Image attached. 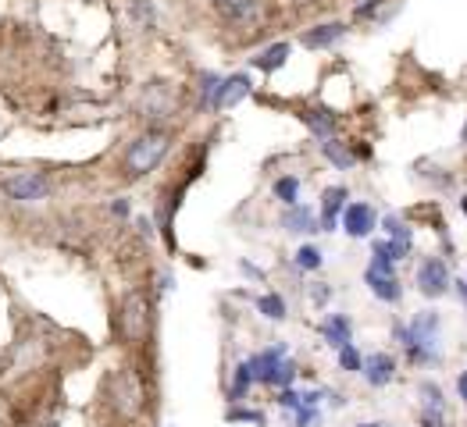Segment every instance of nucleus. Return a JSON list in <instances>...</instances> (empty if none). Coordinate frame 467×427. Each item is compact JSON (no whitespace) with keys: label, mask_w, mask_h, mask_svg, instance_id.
I'll return each instance as SVG.
<instances>
[{"label":"nucleus","mask_w":467,"mask_h":427,"mask_svg":"<svg viewBox=\"0 0 467 427\" xmlns=\"http://www.w3.org/2000/svg\"><path fill=\"white\" fill-rule=\"evenodd\" d=\"M168 150H171V132H168V128H147V132L136 136V139L129 143V150H125V164H121L125 178L136 182V178L150 175L157 164L168 157Z\"/></svg>","instance_id":"obj_1"},{"label":"nucleus","mask_w":467,"mask_h":427,"mask_svg":"<svg viewBox=\"0 0 467 427\" xmlns=\"http://www.w3.org/2000/svg\"><path fill=\"white\" fill-rule=\"evenodd\" d=\"M118 331L125 342H143L147 331H150V303L143 292H129L121 300V313H118Z\"/></svg>","instance_id":"obj_2"},{"label":"nucleus","mask_w":467,"mask_h":427,"mask_svg":"<svg viewBox=\"0 0 467 427\" xmlns=\"http://www.w3.org/2000/svg\"><path fill=\"white\" fill-rule=\"evenodd\" d=\"M50 178L43 171H11L0 178V193L15 203H36V199H47L50 196Z\"/></svg>","instance_id":"obj_3"},{"label":"nucleus","mask_w":467,"mask_h":427,"mask_svg":"<svg viewBox=\"0 0 467 427\" xmlns=\"http://www.w3.org/2000/svg\"><path fill=\"white\" fill-rule=\"evenodd\" d=\"M368 285H371V292H375L379 300H386V303H396V300L403 296V289H400V281H396V274H392L389 260H375V264L368 268Z\"/></svg>","instance_id":"obj_4"},{"label":"nucleus","mask_w":467,"mask_h":427,"mask_svg":"<svg viewBox=\"0 0 467 427\" xmlns=\"http://www.w3.org/2000/svg\"><path fill=\"white\" fill-rule=\"evenodd\" d=\"M418 289L429 296V300H435V296H442L446 289H450V271H446V264L442 260H425L421 268H418Z\"/></svg>","instance_id":"obj_5"},{"label":"nucleus","mask_w":467,"mask_h":427,"mask_svg":"<svg viewBox=\"0 0 467 427\" xmlns=\"http://www.w3.org/2000/svg\"><path fill=\"white\" fill-rule=\"evenodd\" d=\"M435 328H439V320H435L431 313L414 320V335L407 339L414 360H431V352H435Z\"/></svg>","instance_id":"obj_6"},{"label":"nucleus","mask_w":467,"mask_h":427,"mask_svg":"<svg viewBox=\"0 0 467 427\" xmlns=\"http://www.w3.org/2000/svg\"><path fill=\"white\" fill-rule=\"evenodd\" d=\"M250 93V78L246 76H229L218 82L214 97H211V111H225V107H235L243 97Z\"/></svg>","instance_id":"obj_7"},{"label":"nucleus","mask_w":467,"mask_h":427,"mask_svg":"<svg viewBox=\"0 0 467 427\" xmlns=\"http://www.w3.org/2000/svg\"><path fill=\"white\" fill-rule=\"evenodd\" d=\"M115 406H118V413H125V417L140 413V406H143V389H140V381H136L132 374H118L115 378Z\"/></svg>","instance_id":"obj_8"},{"label":"nucleus","mask_w":467,"mask_h":427,"mask_svg":"<svg viewBox=\"0 0 467 427\" xmlns=\"http://www.w3.org/2000/svg\"><path fill=\"white\" fill-rule=\"evenodd\" d=\"M214 11L233 25H254L261 15V4L257 0H214Z\"/></svg>","instance_id":"obj_9"},{"label":"nucleus","mask_w":467,"mask_h":427,"mask_svg":"<svg viewBox=\"0 0 467 427\" xmlns=\"http://www.w3.org/2000/svg\"><path fill=\"white\" fill-rule=\"evenodd\" d=\"M343 229H347V235H353V239H364V235L375 229V210H371L368 203H350V207H343Z\"/></svg>","instance_id":"obj_10"},{"label":"nucleus","mask_w":467,"mask_h":427,"mask_svg":"<svg viewBox=\"0 0 467 427\" xmlns=\"http://www.w3.org/2000/svg\"><path fill=\"white\" fill-rule=\"evenodd\" d=\"M321 199H325V203H321V232H332V229L339 225L343 207H347V189H343V186H336V189H328Z\"/></svg>","instance_id":"obj_11"},{"label":"nucleus","mask_w":467,"mask_h":427,"mask_svg":"<svg viewBox=\"0 0 467 427\" xmlns=\"http://www.w3.org/2000/svg\"><path fill=\"white\" fill-rule=\"evenodd\" d=\"M360 371H364V378H368L375 389H382V385H389V381H392L396 363H392L386 352H375V356H368V360L360 363Z\"/></svg>","instance_id":"obj_12"},{"label":"nucleus","mask_w":467,"mask_h":427,"mask_svg":"<svg viewBox=\"0 0 467 427\" xmlns=\"http://www.w3.org/2000/svg\"><path fill=\"white\" fill-rule=\"evenodd\" d=\"M171 107H175V100H171V93H168L164 86H150V89H147V97H143L147 117H168Z\"/></svg>","instance_id":"obj_13"},{"label":"nucleus","mask_w":467,"mask_h":427,"mask_svg":"<svg viewBox=\"0 0 467 427\" xmlns=\"http://www.w3.org/2000/svg\"><path fill=\"white\" fill-rule=\"evenodd\" d=\"M282 229H285V232H317V221H314V214L307 207L289 203V210H285V218H282Z\"/></svg>","instance_id":"obj_14"},{"label":"nucleus","mask_w":467,"mask_h":427,"mask_svg":"<svg viewBox=\"0 0 467 427\" xmlns=\"http://www.w3.org/2000/svg\"><path fill=\"white\" fill-rule=\"evenodd\" d=\"M321 335L328 339V346H347L350 342V320L347 317H328L325 324H321Z\"/></svg>","instance_id":"obj_15"},{"label":"nucleus","mask_w":467,"mask_h":427,"mask_svg":"<svg viewBox=\"0 0 467 427\" xmlns=\"http://www.w3.org/2000/svg\"><path fill=\"white\" fill-rule=\"evenodd\" d=\"M285 57H289V43H275V46L261 50V54L254 57V65H257L261 72H275V68L285 65Z\"/></svg>","instance_id":"obj_16"},{"label":"nucleus","mask_w":467,"mask_h":427,"mask_svg":"<svg viewBox=\"0 0 467 427\" xmlns=\"http://www.w3.org/2000/svg\"><path fill=\"white\" fill-rule=\"evenodd\" d=\"M347 29L343 25H317V29H311L307 36H304V46H311V50H321V46H332L336 39L343 36Z\"/></svg>","instance_id":"obj_17"},{"label":"nucleus","mask_w":467,"mask_h":427,"mask_svg":"<svg viewBox=\"0 0 467 427\" xmlns=\"http://www.w3.org/2000/svg\"><path fill=\"white\" fill-rule=\"evenodd\" d=\"M257 310L265 313V317H272V320H282L285 317V303H282V296H261Z\"/></svg>","instance_id":"obj_18"},{"label":"nucleus","mask_w":467,"mask_h":427,"mask_svg":"<svg viewBox=\"0 0 467 427\" xmlns=\"http://www.w3.org/2000/svg\"><path fill=\"white\" fill-rule=\"evenodd\" d=\"M296 268H304V271L321 268V249H314V246H300V249H296Z\"/></svg>","instance_id":"obj_19"},{"label":"nucleus","mask_w":467,"mask_h":427,"mask_svg":"<svg viewBox=\"0 0 467 427\" xmlns=\"http://www.w3.org/2000/svg\"><path fill=\"white\" fill-rule=\"evenodd\" d=\"M296 193H300V182H296V178H278V182H275V196H278L282 203H296Z\"/></svg>","instance_id":"obj_20"},{"label":"nucleus","mask_w":467,"mask_h":427,"mask_svg":"<svg viewBox=\"0 0 467 427\" xmlns=\"http://www.w3.org/2000/svg\"><path fill=\"white\" fill-rule=\"evenodd\" d=\"M325 157H328L332 164H339V168H350L353 164V157L347 154V150H343V143H336V139H328V143H325Z\"/></svg>","instance_id":"obj_21"},{"label":"nucleus","mask_w":467,"mask_h":427,"mask_svg":"<svg viewBox=\"0 0 467 427\" xmlns=\"http://www.w3.org/2000/svg\"><path fill=\"white\" fill-rule=\"evenodd\" d=\"M250 381H254L250 363H239V371H235V385H233V399H243V391L250 389Z\"/></svg>","instance_id":"obj_22"},{"label":"nucleus","mask_w":467,"mask_h":427,"mask_svg":"<svg viewBox=\"0 0 467 427\" xmlns=\"http://www.w3.org/2000/svg\"><path fill=\"white\" fill-rule=\"evenodd\" d=\"M293 374H296V371H293V363H285V360H282V363L272 371L268 385H278V389H282V385H289V381H293Z\"/></svg>","instance_id":"obj_23"},{"label":"nucleus","mask_w":467,"mask_h":427,"mask_svg":"<svg viewBox=\"0 0 467 427\" xmlns=\"http://www.w3.org/2000/svg\"><path fill=\"white\" fill-rule=\"evenodd\" d=\"M304 117H307V125H311L317 136H328L332 132V117H325V111H311V115Z\"/></svg>","instance_id":"obj_24"},{"label":"nucleus","mask_w":467,"mask_h":427,"mask_svg":"<svg viewBox=\"0 0 467 427\" xmlns=\"http://www.w3.org/2000/svg\"><path fill=\"white\" fill-rule=\"evenodd\" d=\"M339 363H343V371H360V352L353 350L350 342L339 346Z\"/></svg>","instance_id":"obj_25"},{"label":"nucleus","mask_w":467,"mask_h":427,"mask_svg":"<svg viewBox=\"0 0 467 427\" xmlns=\"http://www.w3.org/2000/svg\"><path fill=\"white\" fill-rule=\"evenodd\" d=\"M386 232H389L396 242H407V246H410V235H407V229H403L396 218H389V221H386Z\"/></svg>","instance_id":"obj_26"},{"label":"nucleus","mask_w":467,"mask_h":427,"mask_svg":"<svg viewBox=\"0 0 467 427\" xmlns=\"http://www.w3.org/2000/svg\"><path fill=\"white\" fill-rule=\"evenodd\" d=\"M425 427H442V417H439V410H429V413H425Z\"/></svg>","instance_id":"obj_27"},{"label":"nucleus","mask_w":467,"mask_h":427,"mask_svg":"<svg viewBox=\"0 0 467 427\" xmlns=\"http://www.w3.org/2000/svg\"><path fill=\"white\" fill-rule=\"evenodd\" d=\"M457 389H461V395L467 399V374H461V381H457Z\"/></svg>","instance_id":"obj_28"},{"label":"nucleus","mask_w":467,"mask_h":427,"mask_svg":"<svg viewBox=\"0 0 467 427\" xmlns=\"http://www.w3.org/2000/svg\"><path fill=\"white\" fill-rule=\"evenodd\" d=\"M457 289H461V296H464V303H467V281H457Z\"/></svg>","instance_id":"obj_29"},{"label":"nucleus","mask_w":467,"mask_h":427,"mask_svg":"<svg viewBox=\"0 0 467 427\" xmlns=\"http://www.w3.org/2000/svg\"><path fill=\"white\" fill-rule=\"evenodd\" d=\"M360 427H386V424H360Z\"/></svg>","instance_id":"obj_30"},{"label":"nucleus","mask_w":467,"mask_h":427,"mask_svg":"<svg viewBox=\"0 0 467 427\" xmlns=\"http://www.w3.org/2000/svg\"><path fill=\"white\" fill-rule=\"evenodd\" d=\"M464 214H467V196H464Z\"/></svg>","instance_id":"obj_31"},{"label":"nucleus","mask_w":467,"mask_h":427,"mask_svg":"<svg viewBox=\"0 0 467 427\" xmlns=\"http://www.w3.org/2000/svg\"><path fill=\"white\" fill-rule=\"evenodd\" d=\"M464 139H467V128H464Z\"/></svg>","instance_id":"obj_32"}]
</instances>
